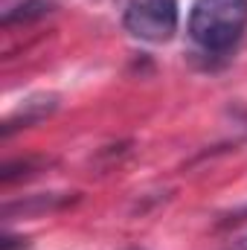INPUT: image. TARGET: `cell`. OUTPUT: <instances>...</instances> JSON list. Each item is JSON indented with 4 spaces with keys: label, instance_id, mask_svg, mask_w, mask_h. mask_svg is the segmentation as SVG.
Returning a JSON list of instances; mask_svg holds the SVG:
<instances>
[{
    "label": "cell",
    "instance_id": "7",
    "mask_svg": "<svg viewBox=\"0 0 247 250\" xmlns=\"http://www.w3.org/2000/svg\"><path fill=\"white\" fill-rule=\"evenodd\" d=\"M26 248V239H18V236H3L0 250H23Z\"/></svg>",
    "mask_w": 247,
    "mask_h": 250
},
{
    "label": "cell",
    "instance_id": "6",
    "mask_svg": "<svg viewBox=\"0 0 247 250\" xmlns=\"http://www.w3.org/2000/svg\"><path fill=\"white\" fill-rule=\"evenodd\" d=\"M44 166H47V160H38V157L9 160V163L0 169V184H3V187H12V184H18V181H29V178H35Z\"/></svg>",
    "mask_w": 247,
    "mask_h": 250
},
{
    "label": "cell",
    "instance_id": "8",
    "mask_svg": "<svg viewBox=\"0 0 247 250\" xmlns=\"http://www.w3.org/2000/svg\"><path fill=\"white\" fill-rule=\"evenodd\" d=\"M245 250H247V239H245Z\"/></svg>",
    "mask_w": 247,
    "mask_h": 250
},
{
    "label": "cell",
    "instance_id": "3",
    "mask_svg": "<svg viewBox=\"0 0 247 250\" xmlns=\"http://www.w3.org/2000/svg\"><path fill=\"white\" fill-rule=\"evenodd\" d=\"M56 108H59V96H53V93L32 96V99H26L21 108H15V111L3 120L0 134H3V137H9V134H15L18 128H29V125L41 123V120H47Z\"/></svg>",
    "mask_w": 247,
    "mask_h": 250
},
{
    "label": "cell",
    "instance_id": "4",
    "mask_svg": "<svg viewBox=\"0 0 247 250\" xmlns=\"http://www.w3.org/2000/svg\"><path fill=\"white\" fill-rule=\"evenodd\" d=\"M76 201V195H67V192H47V195H29V198H23V201H9V204H3V218L9 221L12 215H23V218H29V215H41V212H56V209H64V207H70Z\"/></svg>",
    "mask_w": 247,
    "mask_h": 250
},
{
    "label": "cell",
    "instance_id": "2",
    "mask_svg": "<svg viewBox=\"0 0 247 250\" xmlns=\"http://www.w3.org/2000/svg\"><path fill=\"white\" fill-rule=\"evenodd\" d=\"M123 23L140 41L166 44L178 32V0H128Z\"/></svg>",
    "mask_w": 247,
    "mask_h": 250
},
{
    "label": "cell",
    "instance_id": "1",
    "mask_svg": "<svg viewBox=\"0 0 247 250\" xmlns=\"http://www.w3.org/2000/svg\"><path fill=\"white\" fill-rule=\"evenodd\" d=\"M186 29L204 53H230L247 29V0H195Z\"/></svg>",
    "mask_w": 247,
    "mask_h": 250
},
{
    "label": "cell",
    "instance_id": "5",
    "mask_svg": "<svg viewBox=\"0 0 247 250\" xmlns=\"http://www.w3.org/2000/svg\"><path fill=\"white\" fill-rule=\"evenodd\" d=\"M56 9V3L53 0H21L15 9H9L6 15H3V26L9 29V26H15V23H32V21H41V18H47L50 12Z\"/></svg>",
    "mask_w": 247,
    "mask_h": 250
}]
</instances>
